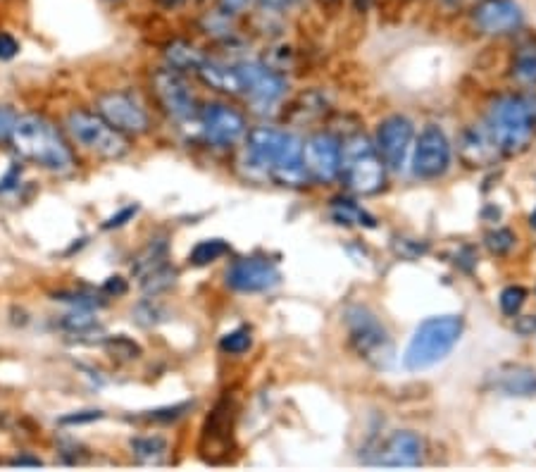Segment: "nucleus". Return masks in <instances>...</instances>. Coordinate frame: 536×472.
I'll return each instance as SVG.
<instances>
[{
	"mask_svg": "<svg viewBox=\"0 0 536 472\" xmlns=\"http://www.w3.org/2000/svg\"><path fill=\"white\" fill-rule=\"evenodd\" d=\"M412 141V122L403 115H391L377 129V153L384 160V165L401 172L405 165V157L410 150Z\"/></svg>",
	"mask_w": 536,
	"mask_h": 472,
	"instance_id": "14",
	"label": "nucleus"
},
{
	"mask_svg": "<svg viewBox=\"0 0 536 472\" xmlns=\"http://www.w3.org/2000/svg\"><path fill=\"white\" fill-rule=\"evenodd\" d=\"M96 108H98V115H103L125 136H141L150 129L148 110L141 105L136 95L126 94V91H108V94L98 95Z\"/></svg>",
	"mask_w": 536,
	"mask_h": 472,
	"instance_id": "8",
	"label": "nucleus"
},
{
	"mask_svg": "<svg viewBox=\"0 0 536 472\" xmlns=\"http://www.w3.org/2000/svg\"><path fill=\"white\" fill-rule=\"evenodd\" d=\"M339 174L350 191L360 196H372L384 189L387 165L377 153V146L363 134L348 136L341 146V170Z\"/></svg>",
	"mask_w": 536,
	"mask_h": 472,
	"instance_id": "5",
	"label": "nucleus"
},
{
	"mask_svg": "<svg viewBox=\"0 0 536 472\" xmlns=\"http://www.w3.org/2000/svg\"><path fill=\"white\" fill-rule=\"evenodd\" d=\"M281 134L284 132L274 129V126H256V129H250L249 136H246V148H243V163H246L250 172L267 174L270 177L274 156L279 150Z\"/></svg>",
	"mask_w": 536,
	"mask_h": 472,
	"instance_id": "17",
	"label": "nucleus"
},
{
	"mask_svg": "<svg viewBox=\"0 0 536 472\" xmlns=\"http://www.w3.org/2000/svg\"><path fill=\"white\" fill-rule=\"evenodd\" d=\"M229 253V244L222 241V239H205L201 244H195V248L188 253V263L195 265V268H205L215 260H219L222 255Z\"/></svg>",
	"mask_w": 536,
	"mask_h": 472,
	"instance_id": "28",
	"label": "nucleus"
},
{
	"mask_svg": "<svg viewBox=\"0 0 536 472\" xmlns=\"http://www.w3.org/2000/svg\"><path fill=\"white\" fill-rule=\"evenodd\" d=\"M250 3L256 0H218V10L226 17H239L250 8Z\"/></svg>",
	"mask_w": 536,
	"mask_h": 472,
	"instance_id": "40",
	"label": "nucleus"
},
{
	"mask_svg": "<svg viewBox=\"0 0 536 472\" xmlns=\"http://www.w3.org/2000/svg\"><path fill=\"white\" fill-rule=\"evenodd\" d=\"M525 299H527V292L522 289V286H505L503 292H501V310L505 315H517L520 313V308L525 306Z\"/></svg>",
	"mask_w": 536,
	"mask_h": 472,
	"instance_id": "34",
	"label": "nucleus"
},
{
	"mask_svg": "<svg viewBox=\"0 0 536 472\" xmlns=\"http://www.w3.org/2000/svg\"><path fill=\"white\" fill-rule=\"evenodd\" d=\"M484 244H486V248H489L494 255H508V253L513 251L515 234L510 229H494V232L486 234Z\"/></svg>",
	"mask_w": 536,
	"mask_h": 472,
	"instance_id": "31",
	"label": "nucleus"
},
{
	"mask_svg": "<svg viewBox=\"0 0 536 472\" xmlns=\"http://www.w3.org/2000/svg\"><path fill=\"white\" fill-rule=\"evenodd\" d=\"M101 410H79V413L65 415L60 423H63V425H86V423H94V420H101Z\"/></svg>",
	"mask_w": 536,
	"mask_h": 472,
	"instance_id": "41",
	"label": "nucleus"
},
{
	"mask_svg": "<svg viewBox=\"0 0 536 472\" xmlns=\"http://www.w3.org/2000/svg\"><path fill=\"white\" fill-rule=\"evenodd\" d=\"M17 122V112L10 108V105H0V141H8L12 136V129H15Z\"/></svg>",
	"mask_w": 536,
	"mask_h": 472,
	"instance_id": "38",
	"label": "nucleus"
},
{
	"mask_svg": "<svg viewBox=\"0 0 536 472\" xmlns=\"http://www.w3.org/2000/svg\"><path fill=\"white\" fill-rule=\"evenodd\" d=\"M165 60H167V67L177 72H198L201 65L205 63V56L201 50L191 43V41L177 39L172 41L170 46L165 48Z\"/></svg>",
	"mask_w": 536,
	"mask_h": 472,
	"instance_id": "22",
	"label": "nucleus"
},
{
	"mask_svg": "<svg viewBox=\"0 0 536 472\" xmlns=\"http://www.w3.org/2000/svg\"><path fill=\"white\" fill-rule=\"evenodd\" d=\"M451 165V143L436 125L422 129L412 150V174L420 179H439Z\"/></svg>",
	"mask_w": 536,
	"mask_h": 472,
	"instance_id": "9",
	"label": "nucleus"
},
{
	"mask_svg": "<svg viewBox=\"0 0 536 472\" xmlns=\"http://www.w3.org/2000/svg\"><path fill=\"white\" fill-rule=\"evenodd\" d=\"M234 70H236V79H239V94H243L260 108L279 103L287 94V79L264 63L243 60V63L234 65Z\"/></svg>",
	"mask_w": 536,
	"mask_h": 472,
	"instance_id": "7",
	"label": "nucleus"
},
{
	"mask_svg": "<svg viewBox=\"0 0 536 472\" xmlns=\"http://www.w3.org/2000/svg\"><path fill=\"white\" fill-rule=\"evenodd\" d=\"M198 77L208 84L211 88H218L222 94H239V79H236V70L234 65H222L218 60H208L201 65V70L195 72Z\"/></svg>",
	"mask_w": 536,
	"mask_h": 472,
	"instance_id": "23",
	"label": "nucleus"
},
{
	"mask_svg": "<svg viewBox=\"0 0 536 472\" xmlns=\"http://www.w3.org/2000/svg\"><path fill=\"white\" fill-rule=\"evenodd\" d=\"M153 94H156L157 105H160L172 119H177V122L194 119L195 98L181 72L172 70V67L157 70L156 74H153Z\"/></svg>",
	"mask_w": 536,
	"mask_h": 472,
	"instance_id": "10",
	"label": "nucleus"
},
{
	"mask_svg": "<svg viewBox=\"0 0 536 472\" xmlns=\"http://www.w3.org/2000/svg\"><path fill=\"white\" fill-rule=\"evenodd\" d=\"M510 77L522 87H536V39L527 36L515 48L510 60Z\"/></svg>",
	"mask_w": 536,
	"mask_h": 472,
	"instance_id": "21",
	"label": "nucleus"
},
{
	"mask_svg": "<svg viewBox=\"0 0 536 472\" xmlns=\"http://www.w3.org/2000/svg\"><path fill=\"white\" fill-rule=\"evenodd\" d=\"M19 53V43L12 34H0V60H12Z\"/></svg>",
	"mask_w": 536,
	"mask_h": 472,
	"instance_id": "42",
	"label": "nucleus"
},
{
	"mask_svg": "<svg viewBox=\"0 0 536 472\" xmlns=\"http://www.w3.org/2000/svg\"><path fill=\"white\" fill-rule=\"evenodd\" d=\"M174 282H177V270L165 263V265H160L157 270H153L150 275L143 277V279H141V286H143V292L146 293H153V296H156V293L170 289Z\"/></svg>",
	"mask_w": 536,
	"mask_h": 472,
	"instance_id": "29",
	"label": "nucleus"
},
{
	"mask_svg": "<svg viewBox=\"0 0 536 472\" xmlns=\"http://www.w3.org/2000/svg\"><path fill=\"white\" fill-rule=\"evenodd\" d=\"M10 465H29V468H36L41 465V458H29V456H17L10 461Z\"/></svg>",
	"mask_w": 536,
	"mask_h": 472,
	"instance_id": "45",
	"label": "nucleus"
},
{
	"mask_svg": "<svg viewBox=\"0 0 536 472\" xmlns=\"http://www.w3.org/2000/svg\"><path fill=\"white\" fill-rule=\"evenodd\" d=\"M501 156L491 132L484 126H467L460 136V157L467 167L494 165V160Z\"/></svg>",
	"mask_w": 536,
	"mask_h": 472,
	"instance_id": "20",
	"label": "nucleus"
},
{
	"mask_svg": "<svg viewBox=\"0 0 536 472\" xmlns=\"http://www.w3.org/2000/svg\"><path fill=\"white\" fill-rule=\"evenodd\" d=\"M103 292L110 293V296H122V293H126V282L122 277H110L108 282L103 284Z\"/></svg>",
	"mask_w": 536,
	"mask_h": 472,
	"instance_id": "44",
	"label": "nucleus"
},
{
	"mask_svg": "<svg viewBox=\"0 0 536 472\" xmlns=\"http://www.w3.org/2000/svg\"><path fill=\"white\" fill-rule=\"evenodd\" d=\"M188 408H191L188 403H181V406H172V408L150 410V413L143 415V420H148V423H174V420H179V417L184 415V410Z\"/></svg>",
	"mask_w": 536,
	"mask_h": 472,
	"instance_id": "36",
	"label": "nucleus"
},
{
	"mask_svg": "<svg viewBox=\"0 0 536 472\" xmlns=\"http://www.w3.org/2000/svg\"><path fill=\"white\" fill-rule=\"evenodd\" d=\"M55 301H63V303H70L77 310H94V308H101L105 301H101L94 293L86 292H60L55 293Z\"/></svg>",
	"mask_w": 536,
	"mask_h": 472,
	"instance_id": "32",
	"label": "nucleus"
},
{
	"mask_svg": "<svg viewBox=\"0 0 536 472\" xmlns=\"http://www.w3.org/2000/svg\"><path fill=\"white\" fill-rule=\"evenodd\" d=\"M472 22L486 36H505L525 24V12L515 0H482L472 10Z\"/></svg>",
	"mask_w": 536,
	"mask_h": 472,
	"instance_id": "15",
	"label": "nucleus"
},
{
	"mask_svg": "<svg viewBox=\"0 0 536 472\" xmlns=\"http://www.w3.org/2000/svg\"><path fill=\"white\" fill-rule=\"evenodd\" d=\"M486 129L501 156H520L536 134V94H508L491 101Z\"/></svg>",
	"mask_w": 536,
	"mask_h": 472,
	"instance_id": "2",
	"label": "nucleus"
},
{
	"mask_svg": "<svg viewBox=\"0 0 536 472\" xmlns=\"http://www.w3.org/2000/svg\"><path fill=\"white\" fill-rule=\"evenodd\" d=\"M281 272L272 260L250 255L234 260L226 270V286L239 293H263L279 286Z\"/></svg>",
	"mask_w": 536,
	"mask_h": 472,
	"instance_id": "11",
	"label": "nucleus"
},
{
	"mask_svg": "<svg viewBox=\"0 0 536 472\" xmlns=\"http://www.w3.org/2000/svg\"><path fill=\"white\" fill-rule=\"evenodd\" d=\"M136 213H139V205H126V208H122L119 213L110 215L108 220L103 222V229H119L125 227L126 222H132L134 217H136Z\"/></svg>",
	"mask_w": 536,
	"mask_h": 472,
	"instance_id": "37",
	"label": "nucleus"
},
{
	"mask_svg": "<svg viewBox=\"0 0 536 472\" xmlns=\"http://www.w3.org/2000/svg\"><path fill=\"white\" fill-rule=\"evenodd\" d=\"M422 439L410 430L394 432L387 439V444L377 451L374 465H387V468H412L422 461Z\"/></svg>",
	"mask_w": 536,
	"mask_h": 472,
	"instance_id": "18",
	"label": "nucleus"
},
{
	"mask_svg": "<svg viewBox=\"0 0 536 472\" xmlns=\"http://www.w3.org/2000/svg\"><path fill=\"white\" fill-rule=\"evenodd\" d=\"M132 446V453L136 458V463L141 465H163L167 461V453H170V444L163 437L157 434H150V437H134L129 441Z\"/></svg>",
	"mask_w": 536,
	"mask_h": 472,
	"instance_id": "24",
	"label": "nucleus"
},
{
	"mask_svg": "<svg viewBox=\"0 0 536 472\" xmlns=\"http://www.w3.org/2000/svg\"><path fill=\"white\" fill-rule=\"evenodd\" d=\"M229 413H232L229 406H225V408H218L208 417L205 430H203V439H211V446L222 444V449H225L229 444V437H232V415Z\"/></svg>",
	"mask_w": 536,
	"mask_h": 472,
	"instance_id": "27",
	"label": "nucleus"
},
{
	"mask_svg": "<svg viewBox=\"0 0 536 472\" xmlns=\"http://www.w3.org/2000/svg\"><path fill=\"white\" fill-rule=\"evenodd\" d=\"M65 129L72 136V141L103 160H122L132 148L129 139L122 132H117L98 112L72 110L65 119Z\"/></svg>",
	"mask_w": 536,
	"mask_h": 472,
	"instance_id": "6",
	"label": "nucleus"
},
{
	"mask_svg": "<svg viewBox=\"0 0 536 472\" xmlns=\"http://www.w3.org/2000/svg\"><path fill=\"white\" fill-rule=\"evenodd\" d=\"M427 244H420V241H415V239H396V241H394V251H396L401 258L408 260L420 258V255L427 253Z\"/></svg>",
	"mask_w": 536,
	"mask_h": 472,
	"instance_id": "35",
	"label": "nucleus"
},
{
	"mask_svg": "<svg viewBox=\"0 0 536 472\" xmlns=\"http://www.w3.org/2000/svg\"><path fill=\"white\" fill-rule=\"evenodd\" d=\"M201 129L205 141L218 148H229L246 134V118L232 105L208 103L201 110Z\"/></svg>",
	"mask_w": 536,
	"mask_h": 472,
	"instance_id": "13",
	"label": "nucleus"
},
{
	"mask_svg": "<svg viewBox=\"0 0 536 472\" xmlns=\"http://www.w3.org/2000/svg\"><path fill=\"white\" fill-rule=\"evenodd\" d=\"M257 8L263 10V12H270V15H281V12H287V10L295 8V5H301L305 0H256Z\"/></svg>",
	"mask_w": 536,
	"mask_h": 472,
	"instance_id": "39",
	"label": "nucleus"
},
{
	"mask_svg": "<svg viewBox=\"0 0 536 472\" xmlns=\"http://www.w3.org/2000/svg\"><path fill=\"white\" fill-rule=\"evenodd\" d=\"M10 146L34 165L48 172L70 174L77 167L74 150L57 126L43 115H17L15 129L10 136Z\"/></svg>",
	"mask_w": 536,
	"mask_h": 472,
	"instance_id": "1",
	"label": "nucleus"
},
{
	"mask_svg": "<svg viewBox=\"0 0 536 472\" xmlns=\"http://www.w3.org/2000/svg\"><path fill=\"white\" fill-rule=\"evenodd\" d=\"M443 3H458V0H443Z\"/></svg>",
	"mask_w": 536,
	"mask_h": 472,
	"instance_id": "47",
	"label": "nucleus"
},
{
	"mask_svg": "<svg viewBox=\"0 0 536 472\" xmlns=\"http://www.w3.org/2000/svg\"><path fill=\"white\" fill-rule=\"evenodd\" d=\"M253 344V337H250L249 327H239V330L226 331L225 337L219 339V348L222 354L226 355H241L246 354Z\"/></svg>",
	"mask_w": 536,
	"mask_h": 472,
	"instance_id": "30",
	"label": "nucleus"
},
{
	"mask_svg": "<svg viewBox=\"0 0 536 472\" xmlns=\"http://www.w3.org/2000/svg\"><path fill=\"white\" fill-rule=\"evenodd\" d=\"M515 331L522 334V337H532L536 331V315H525V317H517L515 323Z\"/></svg>",
	"mask_w": 536,
	"mask_h": 472,
	"instance_id": "43",
	"label": "nucleus"
},
{
	"mask_svg": "<svg viewBox=\"0 0 536 472\" xmlns=\"http://www.w3.org/2000/svg\"><path fill=\"white\" fill-rule=\"evenodd\" d=\"M346 330H348V344L367 365L377 370H389L396 361V348L391 341L387 327L379 323V317L363 306H353L346 310Z\"/></svg>",
	"mask_w": 536,
	"mask_h": 472,
	"instance_id": "4",
	"label": "nucleus"
},
{
	"mask_svg": "<svg viewBox=\"0 0 536 472\" xmlns=\"http://www.w3.org/2000/svg\"><path fill=\"white\" fill-rule=\"evenodd\" d=\"M332 217H334L339 225H363V227L374 229L377 227V220L372 215L365 213L356 201L350 198H334L332 201Z\"/></svg>",
	"mask_w": 536,
	"mask_h": 472,
	"instance_id": "26",
	"label": "nucleus"
},
{
	"mask_svg": "<svg viewBox=\"0 0 536 472\" xmlns=\"http://www.w3.org/2000/svg\"><path fill=\"white\" fill-rule=\"evenodd\" d=\"M303 160L310 181L332 184L341 170V143L336 136L318 132L303 141Z\"/></svg>",
	"mask_w": 536,
	"mask_h": 472,
	"instance_id": "12",
	"label": "nucleus"
},
{
	"mask_svg": "<svg viewBox=\"0 0 536 472\" xmlns=\"http://www.w3.org/2000/svg\"><path fill=\"white\" fill-rule=\"evenodd\" d=\"M529 222H532V227L536 229V210H534V213H532V217H529Z\"/></svg>",
	"mask_w": 536,
	"mask_h": 472,
	"instance_id": "46",
	"label": "nucleus"
},
{
	"mask_svg": "<svg viewBox=\"0 0 536 472\" xmlns=\"http://www.w3.org/2000/svg\"><path fill=\"white\" fill-rule=\"evenodd\" d=\"M486 384L503 396L532 399L536 396V372L527 365H503L491 372Z\"/></svg>",
	"mask_w": 536,
	"mask_h": 472,
	"instance_id": "19",
	"label": "nucleus"
},
{
	"mask_svg": "<svg viewBox=\"0 0 536 472\" xmlns=\"http://www.w3.org/2000/svg\"><path fill=\"white\" fill-rule=\"evenodd\" d=\"M105 346H108V351L112 354V358H119V361H134V358H139L141 355L139 344H134L132 339L126 337L108 339Z\"/></svg>",
	"mask_w": 536,
	"mask_h": 472,
	"instance_id": "33",
	"label": "nucleus"
},
{
	"mask_svg": "<svg viewBox=\"0 0 536 472\" xmlns=\"http://www.w3.org/2000/svg\"><path fill=\"white\" fill-rule=\"evenodd\" d=\"M270 177H272L277 184H281V187H288V189H301V187H305V184L310 181L308 170H305L303 141H301V136L288 134V132L281 134L279 150H277V156H274Z\"/></svg>",
	"mask_w": 536,
	"mask_h": 472,
	"instance_id": "16",
	"label": "nucleus"
},
{
	"mask_svg": "<svg viewBox=\"0 0 536 472\" xmlns=\"http://www.w3.org/2000/svg\"><path fill=\"white\" fill-rule=\"evenodd\" d=\"M165 263H167V241H165V239H157V241H150V244L134 258L132 272L139 277V279H143V277L150 275L153 270H157L160 265H165Z\"/></svg>",
	"mask_w": 536,
	"mask_h": 472,
	"instance_id": "25",
	"label": "nucleus"
},
{
	"mask_svg": "<svg viewBox=\"0 0 536 472\" xmlns=\"http://www.w3.org/2000/svg\"><path fill=\"white\" fill-rule=\"evenodd\" d=\"M463 337V317L460 315H439L429 317L415 330L410 344L405 348L403 365L410 372L427 370L451 354Z\"/></svg>",
	"mask_w": 536,
	"mask_h": 472,
	"instance_id": "3",
	"label": "nucleus"
}]
</instances>
